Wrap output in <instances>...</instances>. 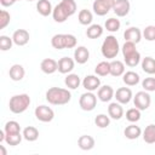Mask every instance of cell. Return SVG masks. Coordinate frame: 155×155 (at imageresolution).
Instances as JSON below:
<instances>
[{
  "mask_svg": "<svg viewBox=\"0 0 155 155\" xmlns=\"http://www.w3.org/2000/svg\"><path fill=\"white\" fill-rule=\"evenodd\" d=\"M142 87L147 92H154L155 91V78H145L142 81Z\"/></svg>",
  "mask_w": 155,
  "mask_h": 155,
  "instance_id": "cell-40",
  "label": "cell"
},
{
  "mask_svg": "<svg viewBox=\"0 0 155 155\" xmlns=\"http://www.w3.org/2000/svg\"><path fill=\"white\" fill-rule=\"evenodd\" d=\"M10 21H11V15L6 10H2L0 12V29H5L10 24Z\"/></svg>",
  "mask_w": 155,
  "mask_h": 155,
  "instance_id": "cell-41",
  "label": "cell"
},
{
  "mask_svg": "<svg viewBox=\"0 0 155 155\" xmlns=\"http://www.w3.org/2000/svg\"><path fill=\"white\" fill-rule=\"evenodd\" d=\"M76 12V2L74 0H62L53 7L52 17L54 22L63 23Z\"/></svg>",
  "mask_w": 155,
  "mask_h": 155,
  "instance_id": "cell-1",
  "label": "cell"
},
{
  "mask_svg": "<svg viewBox=\"0 0 155 155\" xmlns=\"http://www.w3.org/2000/svg\"><path fill=\"white\" fill-rule=\"evenodd\" d=\"M122 56H124V62L126 63V65L133 68L137 67L140 62V53L137 51L136 48V44L130 42V41H125V44L122 45Z\"/></svg>",
  "mask_w": 155,
  "mask_h": 155,
  "instance_id": "cell-4",
  "label": "cell"
},
{
  "mask_svg": "<svg viewBox=\"0 0 155 155\" xmlns=\"http://www.w3.org/2000/svg\"><path fill=\"white\" fill-rule=\"evenodd\" d=\"M114 97L116 98V102H119L121 104H127L133 98L132 90L130 87H120V88L116 90Z\"/></svg>",
  "mask_w": 155,
  "mask_h": 155,
  "instance_id": "cell-13",
  "label": "cell"
},
{
  "mask_svg": "<svg viewBox=\"0 0 155 155\" xmlns=\"http://www.w3.org/2000/svg\"><path fill=\"white\" fill-rule=\"evenodd\" d=\"M30 97L27 93H21V94H15L10 98L8 102V108L13 114H22L24 113L29 105H30Z\"/></svg>",
  "mask_w": 155,
  "mask_h": 155,
  "instance_id": "cell-5",
  "label": "cell"
},
{
  "mask_svg": "<svg viewBox=\"0 0 155 155\" xmlns=\"http://www.w3.org/2000/svg\"><path fill=\"white\" fill-rule=\"evenodd\" d=\"M79 105L84 111H92L97 105V96L91 91L82 93L79 99Z\"/></svg>",
  "mask_w": 155,
  "mask_h": 155,
  "instance_id": "cell-7",
  "label": "cell"
},
{
  "mask_svg": "<svg viewBox=\"0 0 155 155\" xmlns=\"http://www.w3.org/2000/svg\"><path fill=\"white\" fill-rule=\"evenodd\" d=\"M29 39H30V35L25 29H17V30L13 31L12 40H13V44L17 45V46L27 45L29 42Z\"/></svg>",
  "mask_w": 155,
  "mask_h": 155,
  "instance_id": "cell-15",
  "label": "cell"
},
{
  "mask_svg": "<svg viewBox=\"0 0 155 155\" xmlns=\"http://www.w3.org/2000/svg\"><path fill=\"white\" fill-rule=\"evenodd\" d=\"M8 75H10V79L12 81H21L25 75V70H24L23 65L13 64L8 70Z\"/></svg>",
  "mask_w": 155,
  "mask_h": 155,
  "instance_id": "cell-21",
  "label": "cell"
},
{
  "mask_svg": "<svg viewBox=\"0 0 155 155\" xmlns=\"http://www.w3.org/2000/svg\"><path fill=\"white\" fill-rule=\"evenodd\" d=\"M122 81H124V84L126 86H136L140 81V78H139V75L136 71L130 70V71H125L124 73Z\"/></svg>",
  "mask_w": 155,
  "mask_h": 155,
  "instance_id": "cell-25",
  "label": "cell"
},
{
  "mask_svg": "<svg viewBox=\"0 0 155 155\" xmlns=\"http://www.w3.org/2000/svg\"><path fill=\"white\" fill-rule=\"evenodd\" d=\"M12 44H13L12 38L6 36V35L0 36V50L1 51H8L12 47Z\"/></svg>",
  "mask_w": 155,
  "mask_h": 155,
  "instance_id": "cell-39",
  "label": "cell"
},
{
  "mask_svg": "<svg viewBox=\"0 0 155 155\" xmlns=\"http://www.w3.org/2000/svg\"><path fill=\"white\" fill-rule=\"evenodd\" d=\"M0 155H6V150H5V148H4V145H0Z\"/></svg>",
  "mask_w": 155,
  "mask_h": 155,
  "instance_id": "cell-45",
  "label": "cell"
},
{
  "mask_svg": "<svg viewBox=\"0 0 155 155\" xmlns=\"http://www.w3.org/2000/svg\"><path fill=\"white\" fill-rule=\"evenodd\" d=\"M81 84L86 91L93 92L101 87V79L98 78V75H86Z\"/></svg>",
  "mask_w": 155,
  "mask_h": 155,
  "instance_id": "cell-11",
  "label": "cell"
},
{
  "mask_svg": "<svg viewBox=\"0 0 155 155\" xmlns=\"http://www.w3.org/2000/svg\"><path fill=\"white\" fill-rule=\"evenodd\" d=\"M150 103H151V97L147 91H139L133 97V104L139 110H147L150 107Z\"/></svg>",
  "mask_w": 155,
  "mask_h": 155,
  "instance_id": "cell-10",
  "label": "cell"
},
{
  "mask_svg": "<svg viewBox=\"0 0 155 155\" xmlns=\"http://www.w3.org/2000/svg\"><path fill=\"white\" fill-rule=\"evenodd\" d=\"M125 73V63L119 61V59H114L110 62V75L117 78V76H122Z\"/></svg>",
  "mask_w": 155,
  "mask_h": 155,
  "instance_id": "cell-24",
  "label": "cell"
},
{
  "mask_svg": "<svg viewBox=\"0 0 155 155\" xmlns=\"http://www.w3.org/2000/svg\"><path fill=\"white\" fill-rule=\"evenodd\" d=\"M104 27H105V29H107L108 31H110V33H115V31H117V30L120 29V27H121V22H120V19L111 17V18H108V19L105 21Z\"/></svg>",
  "mask_w": 155,
  "mask_h": 155,
  "instance_id": "cell-35",
  "label": "cell"
},
{
  "mask_svg": "<svg viewBox=\"0 0 155 155\" xmlns=\"http://www.w3.org/2000/svg\"><path fill=\"white\" fill-rule=\"evenodd\" d=\"M27 1H34V0H27Z\"/></svg>",
  "mask_w": 155,
  "mask_h": 155,
  "instance_id": "cell-46",
  "label": "cell"
},
{
  "mask_svg": "<svg viewBox=\"0 0 155 155\" xmlns=\"http://www.w3.org/2000/svg\"><path fill=\"white\" fill-rule=\"evenodd\" d=\"M124 134H125V137H126L127 139L133 140V139H137V138L142 134V130H140L139 126H137V125H134V122H132L131 125H128V126L125 128Z\"/></svg>",
  "mask_w": 155,
  "mask_h": 155,
  "instance_id": "cell-26",
  "label": "cell"
},
{
  "mask_svg": "<svg viewBox=\"0 0 155 155\" xmlns=\"http://www.w3.org/2000/svg\"><path fill=\"white\" fill-rule=\"evenodd\" d=\"M142 69L144 73L153 75L155 74V59L153 57H145L142 59Z\"/></svg>",
  "mask_w": 155,
  "mask_h": 155,
  "instance_id": "cell-30",
  "label": "cell"
},
{
  "mask_svg": "<svg viewBox=\"0 0 155 155\" xmlns=\"http://www.w3.org/2000/svg\"><path fill=\"white\" fill-rule=\"evenodd\" d=\"M114 4L115 0H94L92 4V10L97 16H105L110 10H113Z\"/></svg>",
  "mask_w": 155,
  "mask_h": 155,
  "instance_id": "cell-8",
  "label": "cell"
},
{
  "mask_svg": "<svg viewBox=\"0 0 155 155\" xmlns=\"http://www.w3.org/2000/svg\"><path fill=\"white\" fill-rule=\"evenodd\" d=\"M131 8V4L128 0H115L113 6V11L117 17H125L128 15Z\"/></svg>",
  "mask_w": 155,
  "mask_h": 155,
  "instance_id": "cell-12",
  "label": "cell"
},
{
  "mask_svg": "<svg viewBox=\"0 0 155 155\" xmlns=\"http://www.w3.org/2000/svg\"><path fill=\"white\" fill-rule=\"evenodd\" d=\"M35 117L41 121V122H51L54 117V111L52 108L47 107V105H38L34 110Z\"/></svg>",
  "mask_w": 155,
  "mask_h": 155,
  "instance_id": "cell-9",
  "label": "cell"
},
{
  "mask_svg": "<svg viewBox=\"0 0 155 155\" xmlns=\"http://www.w3.org/2000/svg\"><path fill=\"white\" fill-rule=\"evenodd\" d=\"M140 111L142 110H139L138 108H131V109H128L127 111H126V119L130 121V122H137V121H139L140 120V116H142V114H140Z\"/></svg>",
  "mask_w": 155,
  "mask_h": 155,
  "instance_id": "cell-36",
  "label": "cell"
},
{
  "mask_svg": "<svg viewBox=\"0 0 155 155\" xmlns=\"http://www.w3.org/2000/svg\"><path fill=\"white\" fill-rule=\"evenodd\" d=\"M119 51H120V45H119L117 39L114 35L107 36L101 47V52H102L103 57L107 59H113L117 56Z\"/></svg>",
  "mask_w": 155,
  "mask_h": 155,
  "instance_id": "cell-6",
  "label": "cell"
},
{
  "mask_svg": "<svg viewBox=\"0 0 155 155\" xmlns=\"http://www.w3.org/2000/svg\"><path fill=\"white\" fill-rule=\"evenodd\" d=\"M94 73L98 76H107V75H109L110 74V62H107V61L99 62L96 65V68H94Z\"/></svg>",
  "mask_w": 155,
  "mask_h": 155,
  "instance_id": "cell-33",
  "label": "cell"
},
{
  "mask_svg": "<svg viewBox=\"0 0 155 155\" xmlns=\"http://www.w3.org/2000/svg\"><path fill=\"white\" fill-rule=\"evenodd\" d=\"M40 69L45 74H53L58 70V62L53 58H45L40 63Z\"/></svg>",
  "mask_w": 155,
  "mask_h": 155,
  "instance_id": "cell-17",
  "label": "cell"
},
{
  "mask_svg": "<svg viewBox=\"0 0 155 155\" xmlns=\"http://www.w3.org/2000/svg\"><path fill=\"white\" fill-rule=\"evenodd\" d=\"M94 138L92 136H88V134H84V136H80L79 139H78V145L81 150H91L94 148Z\"/></svg>",
  "mask_w": 155,
  "mask_h": 155,
  "instance_id": "cell-22",
  "label": "cell"
},
{
  "mask_svg": "<svg viewBox=\"0 0 155 155\" xmlns=\"http://www.w3.org/2000/svg\"><path fill=\"white\" fill-rule=\"evenodd\" d=\"M46 101L52 105H64L70 102L71 93L68 88L61 87H51L46 91Z\"/></svg>",
  "mask_w": 155,
  "mask_h": 155,
  "instance_id": "cell-2",
  "label": "cell"
},
{
  "mask_svg": "<svg viewBox=\"0 0 155 155\" xmlns=\"http://www.w3.org/2000/svg\"><path fill=\"white\" fill-rule=\"evenodd\" d=\"M78 21L80 24L82 25H91L92 21H93V15L90 10H81L78 15Z\"/></svg>",
  "mask_w": 155,
  "mask_h": 155,
  "instance_id": "cell-32",
  "label": "cell"
},
{
  "mask_svg": "<svg viewBox=\"0 0 155 155\" xmlns=\"http://www.w3.org/2000/svg\"><path fill=\"white\" fill-rule=\"evenodd\" d=\"M5 140V131H0V142H4Z\"/></svg>",
  "mask_w": 155,
  "mask_h": 155,
  "instance_id": "cell-44",
  "label": "cell"
},
{
  "mask_svg": "<svg viewBox=\"0 0 155 155\" xmlns=\"http://www.w3.org/2000/svg\"><path fill=\"white\" fill-rule=\"evenodd\" d=\"M22 133H23V138L28 142H35L39 138V131L34 126H27Z\"/></svg>",
  "mask_w": 155,
  "mask_h": 155,
  "instance_id": "cell-29",
  "label": "cell"
},
{
  "mask_svg": "<svg viewBox=\"0 0 155 155\" xmlns=\"http://www.w3.org/2000/svg\"><path fill=\"white\" fill-rule=\"evenodd\" d=\"M4 131H5V142L8 145L16 147L22 142L23 133H21V126L17 121L15 120L7 121L5 124Z\"/></svg>",
  "mask_w": 155,
  "mask_h": 155,
  "instance_id": "cell-3",
  "label": "cell"
},
{
  "mask_svg": "<svg viewBox=\"0 0 155 155\" xmlns=\"http://www.w3.org/2000/svg\"><path fill=\"white\" fill-rule=\"evenodd\" d=\"M143 38L147 41H155V25H148L142 31Z\"/></svg>",
  "mask_w": 155,
  "mask_h": 155,
  "instance_id": "cell-38",
  "label": "cell"
},
{
  "mask_svg": "<svg viewBox=\"0 0 155 155\" xmlns=\"http://www.w3.org/2000/svg\"><path fill=\"white\" fill-rule=\"evenodd\" d=\"M94 124L97 127L99 128H105L109 126L110 124V116L105 115V114H98L96 117H94Z\"/></svg>",
  "mask_w": 155,
  "mask_h": 155,
  "instance_id": "cell-37",
  "label": "cell"
},
{
  "mask_svg": "<svg viewBox=\"0 0 155 155\" xmlns=\"http://www.w3.org/2000/svg\"><path fill=\"white\" fill-rule=\"evenodd\" d=\"M81 82H82V81L80 80V76H79L78 74H71V73H69V74H67L65 79H64L65 86H67L68 88H70V90H76V88L80 86Z\"/></svg>",
  "mask_w": 155,
  "mask_h": 155,
  "instance_id": "cell-27",
  "label": "cell"
},
{
  "mask_svg": "<svg viewBox=\"0 0 155 155\" xmlns=\"http://www.w3.org/2000/svg\"><path fill=\"white\" fill-rule=\"evenodd\" d=\"M143 140L148 144L155 143V124H150L143 131Z\"/></svg>",
  "mask_w": 155,
  "mask_h": 155,
  "instance_id": "cell-31",
  "label": "cell"
},
{
  "mask_svg": "<svg viewBox=\"0 0 155 155\" xmlns=\"http://www.w3.org/2000/svg\"><path fill=\"white\" fill-rule=\"evenodd\" d=\"M16 1H18V0H0V4L4 7H8V6H12Z\"/></svg>",
  "mask_w": 155,
  "mask_h": 155,
  "instance_id": "cell-43",
  "label": "cell"
},
{
  "mask_svg": "<svg viewBox=\"0 0 155 155\" xmlns=\"http://www.w3.org/2000/svg\"><path fill=\"white\" fill-rule=\"evenodd\" d=\"M51 45L56 50L65 48V34H56L51 39Z\"/></svg>",
  "mask_w": 155,
  "mask_h": 155,
  "instance_id": "cell-34",
  "label": "cell"
},
{
  "mask_svg": "<svg viewBox=\"0 0 155 155\" xmlns=\"http://www.w3.org/2000/svg\"><path fill=\"white\" fill-rule=\"evenodd\" d=\"M142 36H143L142 31L137 27H130L124 33L125 41H130V42H133V44H138L142 40Z\"/></svg>",
  "mask_w": 155,
  "mask_h": 155,
  "instance_id": "cell-14",
  "label": "cell"
},
{
  "mask_svg": "<svg viewBox=\"0 0 155 155\" xmlns=\"http://www.w3.org/2000/svg\"><path fill=\"white\" fill-rule=\"evenodd\" d=\"M114 94H115V92H114L113 87L109 86V85H104V86H101V87L98 88L97 98H98L101 102L107 103V102H110L111 98H114Z\"/></svg>",
  "mask_w": 155,
  "mask_h": 155,
  "instance_id": "cell-16",
  "label": "cell"
},
{
  "mask_svg": "<svg viewBox=\"0 0 155 155\" xmlns=\"http://www.w3.org/2000/svg\"><path fill=\"white\" fill-rule=\"evenodd\" d=\"M108 115L114 120H120L124 116V108L122 104L119 102L110 103L108 107Z\"/></svg>",
  "mask_w": 155,
  "mask_h": 155,
  "instance_id": "cell-20",
  "label": "cell"
},
{
  "mask_svg": "<svg viewBox=\"0 0 155 155\" xmlns=\"http://www.w3.org/2000/svg\"><path fill=\"white\" fill-rule=\"evenodd\" d=\"M76 46V38L73 34H65V48H73Z\"/></svg>",
  "mask_w": 155,
  "mask_h": 155,
  "instance_id": "cell-42",
  "label": "cell"
},
{
  "mask_svg": "<svg viewBox=\"0 0 155 155\" xmlns=\"http://www.w3.org/2000/svg\"><path fill=\"white\" fill-rule=\"evenodd\" d=\"M90 58V51L85 46H78L74 51V61L78 64H85Z\"/></svg>",
  "mask_w": 155,
  "mask_h": 155,
  "instance_id": "cell-19",
  "label": "cell"
},
{
  "mask_svg": "<svg viewBox=\"0 0 155 155\" xmlns=\"http://www.w3.org/2000/svg\"><path fill=\"white\" fill-rule=\"evenodd\" d=\"M103 27L99 24H91L87 29H86V35L90 39H98L103 35Z\"/></svg>",
  "mask_w": 155,
  "mask_h": 155,
  "instance_id": "cell-28",
  "label": "cell"
},
{
  "mask_svg": "<svg viewBox=\"0 0 155 155\" xmlns=\"http://www.w3.org/2000/svg\"><path fill=\"white\" fill-rule=\"evenodd\" d=\"M36 11L44 17H47V16L52 15L53 7H52L51 1L50 0H39L36 2Z\"/></svg>",
  "mask_w": 155,
  "mask_h": 155,
  "instance_id": "cell-23",
  "label": "cell"
},
{
  "mask_svg": "<svg viewBox=\"0 0 155 155\" xmlns=\"http://www.w3.org/2000/svg\"><path fill=\"white\" fill-rule=\"evenodd\" d=\"M75 67V61L69 57H62L58 61V71L61 74H69Z\"/></svg>",
  "mask_w": 155,
  "mask_h": 155,
  "instance_id": "cell-18",
  "label": "cell"
}]
</instances>
